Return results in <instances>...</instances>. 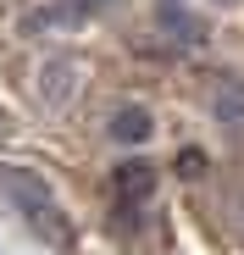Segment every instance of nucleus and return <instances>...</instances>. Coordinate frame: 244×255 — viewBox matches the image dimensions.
<instances>
[{
    "label": "nucleus",
    "mask_w": 244,
    "mask_h": 255,
    "mask_svg": "<svg viewBox=\"0 0 244 255\" xmlns=\"http://www.w3.org/2000/svg\"><path fill=\"white\" fill-rule=\"evenodd\" d=\"M0 183H6V200L17 205V217H22L39 239L56 244V250H72V222H67V211L56 205V194H50L45 178L28 172V166H6V172H0Z\"/></svg>",
    "instance_id": "f257e3e1"
},
{
    "label": "nucleus",
    "mask_w": 244,
    "mask_h": 255,
    "mask_svg": "<svg viewBox=\"0 0 244 255\" xmlns=\"http://www.w3.org/2000/svg\"><path fill=\"white\" fill-rule=\"evenodd\" d=\"M72 95H78V67L67 56H50L45 67L33 72V100L45 106V111H67Z\"/></svg>",
    "instance_id": "f03ea898"
},
{
    "label": "nucleus",
    "mask_w": 244,
    "mask_h": 255,
    "mask_svg": "<svg viewBox=\"0 0 244 255\" xmlns=\"http://www.w3.org/2000/svg\"><path fill=\"white\" fill-rule=\"evenodd\" d=\"M155 183H161V178H155L150 161H122L117 172H111V189H117L122 205H144V200L155 194Z\"/></svg>",
    "instance_id": "7ed1b4c3"
},
{
    "label": "nucleus",
    "mask_w": 244,
    "mask_h": 255,
    "mask_svg": "<svg viewBox=\"0 0 244 255\" xmlns=\"http://www.w3.org/2000/svg\"><path fill=\"white\" fill-rule=\"evenodd\" d=\"M155 133V117L144 111V106H122L117 117H111V139L117 144H144Z\"/></svg>",
    "instance_id": "20e7f679"
},
{
    "label": "nucleus",
    "mask_w": 244,
    "mask_h": 255,
    "mask_svg": "<svg viewBox=\"0 0 244 255\" xmlns=\"http://www.w3.org/2000/svg\"><path fill=\"white\" fill-rule=\"evenodd\" d=\"M161 33H167V45H178V50H194L200 45V22L189 11H178V6L161 11Z\"/></svg>",
    "instance_id": "39448f33"
},
{
    "label": "nucleus",
    "mask_w": 244,
    "mask_h": 255,
    "mask_svg": "<svg viewBox=\"0 0 244 255\" xmlns=\"http://www.w3.org/2000/svg\"><path fill=\"white\" fill-rule=\"evenodd\" d=\"M211 111H217L228 128H244V83H239V78H222V89H217Z\"/></svg>",
    "instance_id": "423d86ee"
},
{
    "label": "nucleus",
    "mask_w": 244,
    "mask_h": 255,
    "mask_svg": "<svg viewBox=\"0 0 244 255\" xmlns=\"http://www.w3.org/2000/svg\"><path fill=\"white\" fill-rule=\"evenodd\" d=\"M178 172L183 178H200V172H206V155H200V150H178Z\"/></svg>",
    "instance_id": "0eeeda50"
},
{
    "label": "nucleus",
    "mask_w": 244,
    "mask_h": 255,
    "mask_svg": "<svg viewBox=\"0 0 244 255\" xmlns=\"http://www.w3.org/2000/svg\"><path fill=\"white\" fill-rule=\"evenodd\" d=\"M217 6H239V0H217Z\"/></svg>",
    "instance_id": "6e6552de"
}]
</instances>
